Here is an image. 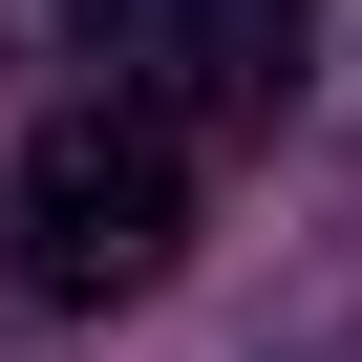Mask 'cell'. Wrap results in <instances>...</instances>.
<instances>
[{
    "instance_id": "7a4b0ae2",
    "label": "cell",
    "mask_w": 362,
    "mask_h": 362,
    "mask_svg": "<svg viewBox=\"0 0 362 362\" xmlns=\"http://www.w3.org/2000/svg\"><path fill=\"white\" fill-rule=\"evenodd\" d=\"M64 43H86L107 107H149V128H277L320 0H64Z\"/></svg>"
},
{
    "instance_id": "6da1fadb",
    "label": "cell",
    "mask_w": 362,
    "mask_h": 362,
    "mask_svg": "<svg viewBox=\"0 0 362 362\" xmlns=\"http://www.w3.org/2000/svg\"><path fill=\"white\" fill-rule=\"evenodd\" d=\"M170 256H192V128L149 107H43L22 128V298H149Z\"/></svg>"
},
{
    "instance_id": "3957f363",
    "label": "cell",
    "mask_w": 362,
    "mask_h": 362,
    "mask_svg": "<svg viewBox=\"0 0 362 362\" xmlns=\"http://www.w3.org/2000/svg\"><path fill=\"white\" fill-rule=\"evenodd\" d=\"M0 43H64V0H0Z\"/></svg>"
}]
</instances>
